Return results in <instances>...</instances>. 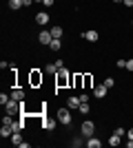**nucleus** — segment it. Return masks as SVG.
I'll return each instance as SVG.
<instances>
[{
  "label": "nucleus",
  "mask_w": 133,
  "mask_h": 148,
  "mask_svg": "<svg viewBox=\"0 0 133 148\" xmlns=\"http://www.w3.org/2000/svg\"><path fill=\"white\" fill-rule=\"evenodd\" d=\"M58 122L60 124H71V111L69 108H58Z\"/></svg>",
  "instance_id": "nucleus-1"
},
{
  "label": "nucleus",
  "mask_w": 133,
  "mask_h": 148,
  "mask_svg": "<svg viewBox=\"0 0 133 148\" xmlns=\"http://www.w3.org/2000/svg\"><path fill=\"white\" fill-rule=\"evenodd\" d=\"M71 77H69V71H67V69H58V86H64V84H67V82H69Z\"/></svg>",
  "instance_id": "nucleus-2"
},
{
  "label": "nucleus",
  "mask_w": 133,
  "mask_h": 148,
  "mask_svg": "<svg viewBox=\"0 0 133 148\" xmlns=\"http://www.w3.org/2000/svg\"><path fill=\"white\" fill-rule=\"evenodd\" d=\"M93 130H95V124L93 122H84L82 124V135L84 137H91V135H93Z\"/></svg>",
  "instance_id": "nucleus-3"
},
{
  "label": "nucleus",
  "mask_w": 133,
  "mask_h": 148,
  "mask_svg": "<svg viewBox=\"0 0 133 148\" xmlns=\"http://www.w3.org/2000/svg\"><path fill=\"white\" fill-rule=\"evenodd\" d=\"M56 124H58V117L56 119H53V117H44L42 119V128L44 130H53V128H56Z\"/></svg>",
  "instance_id": "nucleus-4"
},
{
  "label": "nucleus",
  "mask_w": 133,
  "mask_h": 148,
  "mask_svg": "<svg viewBox=\"0 0 133 148\" xmlns=\"http://www.w3.org/2000/svg\"><path fill=\"white\" fill-rule=\"evenodd\" d=\"M40 44H49L51 40H53V36H51V31H40Z\"/></svg>",
  "instance_id": "nucleus-5"
},
{
  "label": "nucleus",
  "mask_w": 133,
  "mask_h": 148,
  "mask_svg": "<svg viewBox=\"0 0 133 148\" xmlns=\"http://www.w3.org/2000/svg\"><path fill=\"white\" fill-rule=\"evenodd\" d=\"M104 95H107V86H104V84H100V86H95V88H93V97L102 99Z\"/></svg>",
  "instance_id": "nucleus-6"
},
{
  "label": "nucleus",
  "mask_w": 133,
  "mask_h": 148,
  "mask_svg": "<svg viewBox=\"0 0 133 148\" xmlns=\"http://www.w3.org/2000/svg\"><path fill=\"white\" fill-rule=\"evenodd\" d=\"M11 135H13V128H11V126H7V124H2V128H0V137L7 139V137H11Z\"/></svg>",
  "instance_id": "nucleus-7"
},
{
  "label": "nucleus",
  "mask_w": 133,
  "mask_h": 148,
  "mask_svg": "<svg viewBox=\"0 0 133 148\" xmlns=\"http://www.w3.org/2000/svg\"><path fill=\"white\" fill-rule=\"evenodd\" d=\"M82 38H84V40H89V42H95V40H98L100 36H98V31H84Z\"/></svg>",
  "instance_id": "nucleus-8"
},
{
  "label": "nucleus",
  "mask_w": 133,
  "mask_h": 148,
  "mask_svg": "<svg viewBox=\"0 0 133 148\" xmlns=\"http://www.w3.org/2000/svg\"><path fill=\"white\" fill-rule=\"evenodd\" d=\"M36 22H38L40 27H42V25H47V22H49V13H44V11H40L38 16H36Z\"/></svg>",
  "instance_id": "nucleus-9"
},
{
  "label": "nucleus",
  "mask_w": 133,
  "mask_h": 148,
  "mask_svg": "<svg viewBox=\"0 0 133 148\" xmlns=\"http://www.w3.org/2000/svg\"><path fill=\"white\" fill-rule=\"evenodd\" d=\"M100 146H102V142H100V139H95L93 135L87 139V148H100Z\"/></svg>",
  "instance_id": "nucleus-10"
},
{
  "label": "nucleus",
  "mask_w": 133,
  "mask_h": 148,
  "mask_svg": "<svg viewBox=\"0 0 133 148\" xmlns=\"http://www.w3.org/2000/svg\"><path fill=\"white\" fill-rule=\"evenodd\" d=\"M60 47H62V42H60V38H53L49 42V49L51 51H60Z\"/></svg>",
  "instance_id": "nucleus-11"
},
{
  "label": "nucleus",
  "mask_w": 133,
  "mask_h": 148,
  "mask_svg": "<svg viewBox=\"0 0 133 148\" xmlns=\"http://www.w3.org/2000/svg\"><path fill=\"white\" fill-rule=\"evenodd\" d=\"M109 144H111V146H120V144H122V137H120V135H115V133H113V135L109 137Z\"/></svg>",
  "instance_id": "nucleus-12"
},
{
  "label": "nucleus",
  "mask_w": 133,
  "mask_h": 148,
  "mask_svg": "<svg viewBox=\"0 0 133 148\" xmlns=\"http://www.w3.org/2000/svg\"><path fill=\"white\" fill-rule=\"evenodd\" d=\"M11 97H13V99H18V102H25V93L20 91V88H16V91L11 93Z\"/></svg>",
  "instance_id": "nucleus-13"
},
{
  "label": "nucleus",
  "mask_w": 133,
  "mask_h": 148,
  "mask_svg": "<svg viewBox=\"0 0 133 148\" xmlns=\"http://www.w3.org/2000/svg\"><path fill=\"white\" fill-rule=\"evenodd\" d=\"M11 142L16 144V146H20V144H22V137H20V130H13V135H11Z\"/></svg>",
  "instance_id": "nucleus-14"
},
{
  "label": "nucleus",
  "mask_w": 133,
  "mask_h": 148,
  "mask_svg": "<svg viewBox=\"0 0 133 148\" xmlns=\"http://www.w3.org/2000/svg\"><path fill=\"white\" fill-rule=\"evenodd\" d=\"M67 106H69V108H76V106H80V97H69V99H67Z\"/></svg>",
  "instance_id": "nucleus-15"
},
{
  "label": "nucleus",
  "mask_w": 133,
  "mask_h": 148,
  "mask_svg": "<svg viewBox=\"0 0 133 148\" xmlns=\"http://www.w3.org/2000/svg\"><path fill=\"white\" fill-rule=\"evenodd\" d=\"M20 7H25V5H22V0H9V9L16 11V9H20Z\"/></svg>",
  "instance_id": "nucleus-16"
},
{
  "label": "nucleus",
  "mask_w": 133,
  "mask_h": 148,
  "mask_svg": "<svg viewBox=\"0 0 133 148\" xmlns=\"http://www.w3.org/2000/svg\"><path fill=\"white\" fill-rule=\"evenodd\" d=\"M49 31H51V36H53V38H60V36H62V27H58V25L51 27Z\"/></svg>",
  "instance_id": "nucleus-17"
},
{
  "label": "nucleus",
  "mask_w": 133,
  "mask_h": 148,
  "mask_svg": "<svg viewBox=\"0 0 133 148\" xmlns=\"http://www.w3.org/2000/svg\"><path fill=\"white\" fill-rule=\"evenodd\" d=\"M40 82H42V75H40L38 71H33L31 73V84H40Z\"/></svg>",
  "instance_id": "nucleus-18"
},
{
  "label": "nucleus",
  "mask_w": 133,
  "mask_h": 148,
  "mask_svg": "<svg viewBox=\"0 0 133 148\" xmlns=\"http://www.w3.org/2000/svg\"><path fill=\"white\" fill-rule=\"evenodd\" d=\"M78 108H80V113H82V115H87V113L91 111V106H89V102H80V106H78Z\"/></svg>",
  "instance_id": "nucleus-19"
},
{
  "label": "nucleus",
  "mask_w": 133,
  "mask_h": 148,
  "mask_svg": "<svg viewBox=\"0 0 133 148\" xmlns=\"http://www.w3.org/2000/svg\"><path fill=\"white\" fill-rule=\"evenodd\" d=\"M82 82H84V77H82V75H73V77H71V84H73V86H80Z\"/></svg>",
  "instance_id": "nucleus-20"
},
{
  "label": "nucleus",
  "mask_w": 133,
  "mask_h": 148,
  "mask_svg": "<svg viewBox=\"0 0 133 148\" xmlns=\"http://www.w3.org/2000/svg\"><path fill=\"white\" fill-rule=\"evenodd\" d=\"M113 84H115L113 77H107V80H104V86H107V88H113Z\"/></svg>",
  "instance_id": "nucleus-21"
},
{
  "label": "nucleus",
  "mask_w": 133,
  "mask_h": 148,
  "mask_svg": "<svg viewBox=\"0 0 133 148\" xmlns=\"http://www.w3.org/2000/svg\"><path fill=\"white\" fill-rule=\"evenodd\" d=\"M9 99H11V97H9V95H5V93H2V95H0V104L5 106V104H7V102H9Z\"/></svg>",
  "instance_id": "nucleus-22"
},
{
  "label": "nucleus",
  "mask_w": 133,
  "mask_h": 148,
  "mask_svg": "<svg viewBox=\"0 0 133 148\" xmlns=\"http://www.w3.org/2000/svg\"><path fill=\"white\" fill-rule=\"evenodd\" d=\"M115 135H120V137H124V135H127V130L122 128V126H118V128H115Z\"/></svg>",
  "instance_id": "nucleus-23"
},
{
  "label": "nucleus",
  "mask_w": 133,
  "mask_h": 148,
  "mask_svg": "<svg viewBox=\"0 0 133 148\" xmlns=\"http://www.w3.org/2000/svg\"><path fill=\"white\" fill-rule=\"evenodd\" d=\"M124 69H127V71H133V58L127 60V66H124Z\"/></svg>",
  "instance_id": "nucleus-24"
},
{
  "label": "nucleus",
  "mask_w": 133,
  "mask_h": 148,
  "mask_svg": "<svg viewBox=\"0 0 133 148\" xmlns=\"http://www.w3.org/2000/svg\"><path fill=\"white\" fill-rule=\"evenodd\" d=\"M82 144H87V142H82V139H78V137H76V139H73V146H76V148H80V146H82Z\"/></svg>",
  "instance_id": "nucleus-25"
},
{
  "label": "nucleus",
  "mask_w": 133,
  "mask_h": 148,
  "mask_svg": "<svg viewBox=\"0 0 133 148\" xmlns=\"http://www.w3.org/2000/svg\"><path fill=\"white\" fill-rule=\"evenodd\" d=\"M84 86L91 88V77H89V75H84Z\"/></svg>",
  "instance_id": "nucleus-26"
},
{
  "label": "nucleus",
  "mask_w": 133,
  "mask_h": 148,
  "mask_svg": "<svg viewBox=\"0 0 133 148\" xmlns=\"http://www.w3.org/2000/svg\"><path fill=\"white\" fill-rule=\"evenodd\" d=\"M115 64H118V66H120V69H124V66H127V60H118V62H115Z\"/></svg>",
  "instance_id": "nucleus-27"
},
{
  "label": "nucleus",
  "mask_w": 133,
  "mask_h": 148,
  "mask_svg": "<svg viewBox=\"0 0 133 148\" xmlns=\"http://www.w3.org/2000/svg\"><path fill=\"white\" fill-rule=\"evenodd\" d=\"M42 5L44 7H51V5H53V0H42Z\"/></svg>",
  "instance_id": "nucleus-28"
},
{
  "label": "nucleus",
  "mask_w": 133,
  "mask_h": 148,
  "mask_svg": "<svg viewBox=\"0 0 133 148\" xmlns=\"http://www.w3.org/2000/svg\"><path fill=\"white\" fill-rule=\"evenodd\" d=\"M127 137H129V139H133V128H129V130H127Z\"/></svg>",
  "instance_id": "nucleus-29"
},
{
  "label": "nucleus",
  "mask_w": 133,
  "mask_h": 148,
  "mask_svg": "<svg viewBox=\"0 0 133 148\" xmlns=\"http://www.w3.org/2000/svg\"><path fill=\"white\" fill-rule=\"evenodd\" d=\"M31 2H36V0H22V5H25V7H29Z\"/></svg>",
  "instance_id": "nucleus-30"
},
{
  "label": "nucleus",
  "mask_w": 133,
  "mask_h": 148,
  "mask_svg": "<svg viewBox=\"0 0 133 148\" xmlns=\"http://www.w3.org/2000/svg\"><path fill=\"white\" fill-rule=\"evenodd\" d=\"M122 2H124L127 7H133V0H122Z\"/></svg>",
  "instance_id": "nucleus-31"
},
{
  "label": "nucleus",
  "mask_w": 133,
  "mask_h": 148,
  "mask_svg": "<svg viewBox=\"0 0 133 148\" xmlns=\"http://www.w3.org/2000/svg\"><path fill=\"white\" fill-rule=\"evenodd\" d=\"M127 144V148H133V139H129V142H124Z\"/></svg>",
  "instance_id": "nucleus-32"
},
{
  "label": "nucleus",
  "mask_w": 133,
  "mask_h": 148,
  "mask_svg": "<svg viewBox=\"0 0 133 148\" xmlns=\"http://www.w3.org/2000/svg\"><path fill=\"white\" fill-rule=\"evenodd\" d=\"M111 2H122V0H111Z\"/></svg>",
  "instance_id": "nucleus-33"
},
{
  "label": "nucleus",
  "mask_w": 133,
  "mask_h": 148,
  "mask_svg": "<svg viewBox=\"0 0 133 148\" xmlns=\"http://www.w3.org/2000/svg\"><path fill=\"white\" fill-rule=\"evenodd\" d=\"M36 2H42V0H36Z\"/></svg>",
  "instance_id": "nucleus-34"
},
{
  "label": "nucleus",
  "mask_w": 133,
  "mask_h": 148,
  "mask_svg": "<svg viewBox=\"0 0 133 148\" xmlns=\"http://www.w3.org/2000/svg\"><path fill=\"white\" fill-rule=\"evenodd\" d=\"M131 27H133V20H131Z\"/></svg>",
  "instance_id": "nucleus-35"
}]
</instances>
